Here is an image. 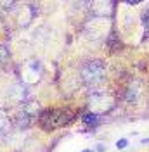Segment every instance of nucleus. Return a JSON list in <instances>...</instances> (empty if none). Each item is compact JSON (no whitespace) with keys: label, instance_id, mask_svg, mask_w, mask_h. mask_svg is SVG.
Wrapping results in <instances>:
<instances>
[{"label":"nucleus","instance_id":"39448f33","mask_svg":"<svg viewBox=\"0 0 149 152\" xmlns=\"http://www.w3.org/2000/svg\"><path fill=\"white\" fill-rule=\"evenodd\" d=\"M127 145H128V140H127V138H121V140L116 142V147H118V149H125Z\"/></svg>","mask_w":149,"mask_h":152},{"label":"nucleus","instance_id":"f257e3e1","mask_svg":"<svg viewBox=\"0 0 149 152\" xmlns=\"http://www.w3.org/2000/svg\"><path fill=\"white\" fill-rule=\"evenodd\" d=\"M68 113L66 111H45L40 118V124L45 130H54L57 126H63L64 123H68L69 119H66Z\"/></svg>","mask_w":149,"mask_h":152},{"label":"nucleus","instance_id":"20e7f679","mask_svg":"<svg viewBox=\"0 0 149 152\" xmlns=\"http://www.w3.org/2000/svg\"><path fill=\"white\" fill-rule=\"evenodd\" d=\"M7 57H9V50L4 47V45H0V62H5Z\"/></svg>","mask_w":149,"mask_h":152},{"label":"nucleus","instance_id":"423d86ee","mask_svg":"<svg viewBox=\"0 0 149 152\" xmlns=\"http://www.w3.org/2000/svg\"><path fill=\"white\" fill-rule=\"evenodd\" d=\"M5 126H7V119L0 114V132H4V130H5Z\"/></svg>","mask_w":149,"mask_h":152},{"label":"nucleus","instance_id":"0eeeda50","mask_svg":"<svg viewBox=\"0 0 149 152\" xmlns=\"http://www.w3.org/2000/svg\"><path fill=\"white\" fill-rule=\"evenodd\" d=\"M144 24H146V28L149 29V10L144 14Z\"/></svg>","mask_w":149,"mask_h":152},{"label":"nucleus","instance_id":"1a4fd4ad","mask_svg":"<svg viewBox=\"0 0 149 152\" xmlns=\"http://www.w3.org/2000/svg\"><path fill=\"white\" fill-rule=\"evenodd\" d=\"M85 152H92V151H85Z\"/></svg>","mask_w":149,"mask_h":152},{"label":"nucleus","instance_id":"7ed1b4c3","mask_svg":"<svg viewBox=\"0 0 149 152\" xmlns=\"http://www.w3.org/2000/svg\"><path fill=\"white\" fill-rule=\"evenodd\" d=\"M83 121L87 124H95V123H97V114H85Z\"/></svg>","mask_w":149,"mask_h":152},{"label":"nucleus","instance_id":"6e6552de","mask_svg":"<svg viewBox=\"0 0 149 152\" xmlns=\"http://www.w3.org/2000/svg\"><path fill=\"white\" fill-rule=\"evenodd\" d=\"M127 4H130V5H137V4H140V2H144V0H125Z\"/></svg>","mask_w":149,"mask_h":152},{"label":"nucleus","instance_id":"f03ea898","mask_svg":"<svg viewBox=\"0 0 149 152\" xmlns=\"http://www.w3.org/2000/svg\"><path fill=\"white\" fill-rule=\"evenodd\" d=\"M82 75H83V80L87 83L97 85V83H101L104 80V66L101 62H89L83 67Z\"/></svg>","mask_w":149,"mask_h":152}]
</instances>
